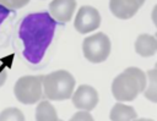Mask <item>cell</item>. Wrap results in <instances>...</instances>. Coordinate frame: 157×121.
I'll list each match as a JSON object with an SVG mask.
<instances>
[{
	"label": "cell",
	"instance_id": "9a60e30c",
	"mask_svg": "<svg viewBox=\"0 0 157 121\" xmlns=\"http://www.w3.org/2000/svg\"><path fill=\"white\" fill-rule=\"evenodd\" d=\"M29 0H0V5L7 7L9 10H17L26 6Z\"/></svg>",
	"mask_w": 157,
	"mask_h": 121
},
{
	"label": "cell",
	"instance_id": "2e32d148",
	"mask_svg": "<svg viewBox=\"0 0 157 121\" xmlns=\"http://www.w3.org/2000/svg\"><path fill=\"white\" fill-rule=\"evenodd\" d=\"M69 121H94V119L90 114V111L82 110V111H77L76 114H74Z\"/></svg>",
	"mask_w": 157,
	"mask_h": 121
},
{
	"label": "cell",
	"instance_id": "d6986e66",
	"mask_svg": "<svg viewBox=\"0 0 157 121\" xmlns=\"http://www.w3.org/2000/svg\"><path fill=\"white\" fill-rule=\"evenodd\" d=\"M151 18H152V21H153V23H155V26L157 28V4L153 6L152 13H151Z\"/></svg>",
	"mask_w": 157,
	"mask_h": 121
},
{
	"label": "cell",
	"instance_id": "e0dca14e",
	"mask_svg": "<svg viewBox=\"0 0 157 121\" xmlns=\"http://www.w3.org/2000/svg\"><path fill=\"white\" fill-rule=\"evenodd\" d=\"M6 79H7V71H6V67H5L2 64H0V87H2V86L5 84Z\"/></svg>",
	"mask_w": 157,
	"mask_h": 121
},
{
	"label": "cell",
	"instance_id": "30bf717a",
	"mask_svg": "<svg viewBox=\"0 0 157 121\" xmlns=\"http://www.w3.org/2000/svg\"><path fill=\"white\" fill-rule=\"evenodd\" d=\"M134 46L136 54L142 57H150L157 53V39L155 35L144 33L136 38Z\"/></svg>",
	"mask_w": 157,
	"mask_h": 121
},
{
	"label": "cell",
	"instance_id": "ffe728a7",
	"mask_svg": "<svg viewBox=\"0 0 157 121\" xmlns=\"http://www.w3.org/2000/svg\"><path fill=\"white\" fill-rule=\"evenodd\" d=\"M132 121H155V120H152V119H145V117H141V119H135V120H132Z\"/></svg>",
	"mask_w": 157,
	"mask_h": 121
},
{
	"label": "cell",
	"instance_id": "9c48e42d",
	"mask_svg": "<svg viewBox=\"0 0 157 121\" xmlns=\"http://www.w3.org/2000/svg\"><path fill=\"white\" fill-rule=\"evenodd\" d=\"M140 7L137 0H109L110 12L120 20L134 17Z\"/></svg>",
	"mask_w": 157,
	"mask_h": 121
},
{
	"label": "cell",
	"instance_id": "8992f818",
	"mask_svg": "<svg viewBox=\"0 0 157 121\" xmlns=\"http://www.w3.org/2000/svg\"><path fill=\"white\" fill-rule=\"evenodd\" d=\"M101 26V13L99 11L88 5H83L78 9L75 17L74 27L81 34H87L94 29H98Z\"/></svg>",
	"mask_w": 157,
	"mask_h": 121
},
{
	"label": "cell",
	"instance_id": "8fae6325",
	"mask_svg": "<svg viewBox=\"0 0 157 121\" xmlns=\"http://www.w3.org/2000/svg\"><path fill=\"white\" fill-rule=\"evenodd\" d=\"M137 117V112L130 105L117 103L113 105L109 112L110 121H132Z\"/></svg>",
	"mask_w": 157,
	"mask_h": 121
},
{
	"label": "cell",
	"instance_id": "52a82bcc",
	"mask_svg": "<svg viewBox=\"0 0 157 121\" xmlns=\"http://www.w3.org/2000/svg\"><path fill=\"white\" fill-rule=\"evenodd\" d=\"M71 100L75 108L80 110L91 111L97 106L99 101V95H98V92L92 86L81 84L75 90V93H72Z\"/></svg>",
	"mask_w": 157,
	"mask_h": 121
},
{
	"label": "cell",
	"instance_id": "277c9868",
	"mask_svg": "<svg viewBox=\"0 0 157 121\" xmlns=\"http://www.w3.org/2000/svg\"><path fill=\"white\" fill-rule=\"evenodd\" d=\"M42 79H43L42 75L39 76L27 75L20 77L13 86L15 98L25 105H32L34 103H38L43 97Z\"/></svg>",
	"mask_w": 157,
	"mask_h": 121
},
{
	"label": "cell",
	"instance_id": "5b68a950",
	"mask_svg": "<svg viewBox=\"0 0 157 121\" xmlns=\"http://www.w3.org/2000/svg\"><path fill=\"white\" fill-rule=\"evenodd\" d=\"M110 39L103 32L92 34L82 42L83 56L92 64H101L105 61L110 54Z\"/></svg>",
	"mask_w": 157,
	"mask_h": 121
},
{
	"label": "cell",
	"instance_id": "603a6c76",
	"mask_svg": "<svg viewBox=\"0 0 157 121\" xmlns=\"http://www.w3.org/2000/svg\"><path fill=\"white\" fill-rule=\"evenodd\" d=\"M155 37H156V39H157V33H156V35H155Z\"/></svg>",
	"mask_w": 157,
	"mask_h": 121
},
{
	"label": "cell",
	"instance_id": "cb8c5ba5",
	"mask_svg": "<svg viewBox=\"0 0 157 121\" xmlns=\"http://www.w3.org/2000/svg\"><path fill=\"white\" fill-rule=\"evenodd\" d=\"M58 121H63V120H58Z\"/></svg>",
	"mask_w": 157,
	"mask_h": 121
},
{
	"label": "cell",
	"instance_id": "4fadbf2b",
	"mask_svg": "<svg viewBox=\"0 0 157 121\" xmlns=\"http://www.w3.org/2000/svg\"><path fill=\"white\" fill-rule=\"evenodd\" d=\"M146 78L148 79V84H146L144 97L152 103H157V68L148 70Z\"/></svg>",
	"mask_w": 157,
	"mask_h": 121
},
{
	"label": "cell",
	"instance_id": "7a4b0ae2",
	"mask_svg": "<svg viewBox=\"0 0 157 121\" xmlns=\"http://www.w3.org/2000/svg\"><path fill=\"white\" fill-rule=\"evenodd\" d=\"M146 73L139 67H128L112 82V94L118 101H132L146 88Z\"/></svg>",
	"mask_w": 157,
	"mask_h": 121
},
{
	"label": "cell",
	"instance_id": "ba28073f",
	"mask_svg": "<svg viewBox=\"0 0 157 121\" xmlns=\"http://www.w3.org/2000/svg\"><path fill=\"white\" fill-rule=\"evenodd\" d=\"M76 10V0H53L49 4V15L60 23H66L72 18Z\"/></svg>",
	"mask_w": 157,
	"mask_h": 121
},
{
	"label": "cell",
	"instance_id": "44dd1931",
	"mask_svg": "<svg viewBox=\"0 0 157 121\" xmlns=\"http://www.w3.org/2000/svg\"><path fill=\"white\" fill-rule=\"evenodd\" d=\"M137 2H139V5H140V6H142V5L145 4V0H137Z\"/></svg>",
	"mask_w": 157,
	"mask_h": 121
},
{
	"label": "cell",
	"instance_id": "ac0fdd59",
	"mask_svg": "<svg viewBox=\"0 0 157 121\" xmlns=\"http://www.w3.org/2000/svg\"><path fill=\"white\" fill-rule=\"evenodd\" d=\"M10 12H11V10H9L7 7L0 5V26H1V23L7 18V16L10 15Z\"/></svg>",
	"mask_w": 157,
	"mask_h": 121
},
{
	"label": "cell",
	"instance_id": "3957f363",
	"mask_svg": "<svg viewBox=\"0 0 157 121\" xmlns=\"http://www.w3.org/2000/svg\"><path fill=\"white\" fill-rule=\"evenodd\" d=\"M75 78L66 70H58L43 76V95L48 100L61 101L71 98L75 88Z\"/></svg>",
	"mask_w": 157,
	"mask_h": 121
},
{
	"label": "cell",
	"instance_id": "7402d4cb",
	"mask_svg": "<svg viewBox=\"0 0 157 121\" xmlns=\"http://www.w3.org/2000/svg\"><path fill=\"white\" fill-rule=\"evenodd\" d=\"M155 68H157V62H156V65H155Z\"/></svg>",
	"mask_w": 157,
	"mask_h": 121
},
{
	"label": "cell",
	"instance_id": "7c38bea8",
	"mask_svg": "<svg viewBox=\"0 0 157 121\" xmlns=\"http://www.w3.org/2000/svg\"><path fill=\"white\" fill-rule=\"evenodd\" d=\"M55 108L49 100H42L36 108V121H58Z\"/></svg>",
	"mask_w": 157,
	"mask_h": 121
},
{
	"label": "cell",
	"instance_id": "6da1fadb",
	"mask_svg": "<svg viewBox=\"0 0 157 121\" xmlns=\"http://www.w3.org/2000/svg\"><path fill=\"white\" fill-rule=\"evenodd\" d=\"M56 28V21L49 12H34L23 17L18 27V37L22 42V54L33 65L42 61L50 45Z\"/></svg>",
	"mask_w": 157,
	"mask_h": 121
},
{
	"label": "cell",
	"instance_id": "5bb4252c",
	"mask_svg": "<svg viewBox=\"0 0 157 121\" xmlns=\"http://www.w3.org/2000/svg\"><path fill=\"white\" fill-rule=\"evenodd\" d=\"M0 121H26V119L20 109L10 106L0 112Z\"/></svg>",
	"mask_w": 157,
	"mask_h": 121
}]
</instances>
